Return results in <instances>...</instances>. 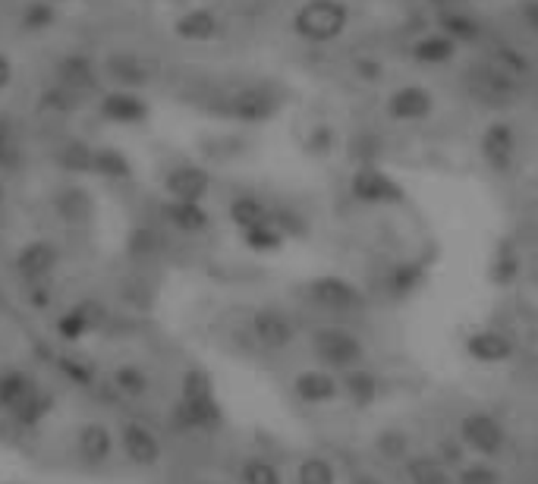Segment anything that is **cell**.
Wrapping results in <instances>:
<instances>
[{"label": "cell", "mask_w": 538, "mask_h": 484, "mask_svg": "<svg viewBox=\"0 0 538 484\" xmlns=\"http://www.w3.org/2000/svg\"><path fill=\"white\" fill-rule=\"evenodd\" d=\"M117 447H120V459L126 462V466L139 469V472H155L164 462V456H167L161 431L152 422L139 418V415L120 418Z\"/></svg>", "instance_id": "cell-1"}, {"label": "cell", "mask_w": 538, "mask_h": 484, "mask_svg": "<svg viewBox=\"0 0 538 484\" xmlns=\"http://www.w3.org/2000/svg\"><path fill=\"white\" fill-rule=\"evenodd\" d=\"M70 453L79 469L107 472L120 459L117 428H111V422H104V418H85L70 437Z\"/></svg>", "instance_id": "cell-2"}, {"label": "cell", "mask_w": 538, "mask_h": 484, "mask_svg": "<svg viewBox=\"0 0 538 484\" xmlns=\"http://www.w3.org/2000/svg\"><path fill=\"white\" fill-rule=\"evenodd\" d=\"M309 349L315 352V359L321 362V368L328 371H350V368H359L369 356V346H365L362 337H356L350 327L343 324H321L312 330L309 337Z\"/></svg>", "instance_id": "cell-3"}, {"label": "cell", "mask_w": 538, "mask_h": 484, "mask_svg": "<svg viewBox=\"0 0 538 484\" xmlns=\"http://www.w3.org/2000/svg\"><path fill=\"white\" fill-rule=\"evenodd\" d=\"M350 26V7L343 0H306L293 13V32L312 41V44H328L337 41Z\"/></svg>", "instance_id": "cell-4"}, {"label": "cell", "mask_w": 538, "mask_h": 484, "mask_svg": "<svg viewBox=\"0 0 538 484\" xmlns=\"http://www.w3.org/2000/svg\"><path fill=\"white\" fill-rule=\"evenodd\" d=\"M107 321H111V308H107V302L95 299V296H85V299L63 305L54 315L51 330L63 346H79L82 340H89L92 334L104 330Z\"/></svg>", "instance_id": "cell-5"}, {"label": "cell", "mask_w": 538, "mask_h": 484, "mask_svg": "<svg viewBox=\"0 0 538 484\" xmlns=\"http://www.w3.org/2000/svg\"><path fill=\"white\" fill-rule=\"evenodd\" d=\"M303 293L312 308H318V312H325V315H334V318L365 312L362 290L340 274H321V277L309 280Z\"/></svg>", "instance_id": "cell-6"}, {"label": "cell", "mask_w": 538, "mask_h": 484, "mask_svg": "<svg viewBox=\"0 0 538 484\" xmlns=\"http://www.w3.org/2000/svg\"><path fill=\"white\" fill-rule=\"evenodd\" d=\"M60 268H63V249H60V242H54L48 236L26 239L13 255V274L23 286L54 280Z\"/></svg>", "instance_id": "cell-7"}, {"label": "cell", "mask_w": 538, "mask_h": 484, "mask_svg": "<svg viewBox=\"0 0 538 484\" xmlns=\"http://www.w3.org/2000/svg\"><path fill=\"white\" fill-rule=\"evenodd\" d=\"M167 428L180 437H205L224 428V409L218 400H174L167 412Z\"/></svg>", "instance_id": "cell-8"}, {"label": "cell", "mask_w": 538, "mask_h": 484, "mask_svg": "<svg viewBox=\"0 0 538 484\" xmlns=\"http://www.w3.org/2000/svg\"><path fill=\"white\" fill-rule=\"evenodd\" d=\"M249 337L265 352H284L296 340V321L281 305H258L249 315Z\"/></svg>", "instance_id": "cell-9"}, {"label": "cell", "mask_w": 538, "mask_h": 484, "mask_svg": "<svg viewBox=\"0 0 538 484\" xmlns=\"http://www.w3.org/2000/svg\"><path fill=\"white\" fill-rule=\"evenodd\" d=\"M350 195L353 202L375 208V205H403L406 189L394 180L391 173H384L375 164H359L356 173L350 176Z\"/></svg>", "instance_id": "cell-10"}, {"label": "cell", "mask_w": 538, "mask_h": 484, "mask_svg": "<svg viewBox=\"0 0 538 484\" xmlns=\"http://www.w3.org/2000/svg\"><path fill=\"white\" fill-rule=\"evenodd\" d=\"M457 437L463 440V447L472 450V453H479L482 459H494V456H501L504 447H507V431L501 425V418H494L491 412H466L460 418V425H457Z\"/></svg>", "instance_id": "cell-11"}, {"label": "cell", "mask_w": 538, "mask_h": 484, "mask_svg": "<svg viewBox=\"0 0 538 484\" xmlns=\"http://www.w3.org/2000/svg\"><path fill=\"white\" fill-rule=\"evenodd\" d=\"M161 186H164V195L174 198V202H196L202 205L214 180H211V170L196 164V161H180L174 167H167L164 176H161Z\"/></svg>", "instance_id": "cell-12"}, {"label": "cell", "mask_w": 538, "mask_h": 484, "mask_svg": "<svg viewBox=\"0 0 538 484\" xmlns=\"http://www.w3.org/2000/svg\"><path fill=\"white\" fill-rule=\"evenodd\" d=\"M277 110H281V98L265 85H243L224 101V114L240 123H268Z\"/></svg>", "instance_id": "cell-13"}, {"label": "cell", "mask_w": 538, "mask_h": 484, "mask_svg": "<svg viewBox=\"0 0 538 484\" xmlns=\"http://www.w3.org/2000/svg\"><path fill=\"white\" fill-rule=\"evenodd\" d=\"M54 412H57V393L41 384V390L32 396V400L19 406L10 418H4V422H0V425L7 428V434L16 440V444H23L26 437L38 434L41 428H45V425L51 422V415H54Z\"/></svg>", "instance_id": "cell-14"}, {"label": "cell", "mask_w": 538, "mask_h": 484, "mask_svg": "<svg viewBox=\"0 0 538 484\" xmlns=\"http://www.w3.org/2000/svg\"><path fill=\"white\" fill-rule=\"evenodd\" d=\"M51 371L57 374V378L63 384H70L73 390H98L104 384V374H101V365L85 356L82 349L76 346H67V349H57V356L51 362Z\"/></svg>", "instance_id": "cell-15"}, {"label": "cell", "mask_w": 538, "mask_h": 484, "mask_svg": "<svg viewBox=\"0 0 538 484\" xmlns=\"http://www.w3.org/2000/svg\"><path fill=\"white\" fill-rule=\"evenodd\" d=\"M104 378L120 403H148L155 393V374L142 362H117Z\"/></svg>", "instance_id": "cell-16"}, {"label": "cell", "mask_w": 538, "mask_h": 484, "mask_svg": "<svg viewBox=\"0 0 538 484\" xmlns=\"http://www.w3.org/2000/svg\"><path fill=\"white\" fill-rule=\"evenodd\" d=\"M41 390L38 374L26 365H0V422L10 418L19 406L29 403L32 396Z\"/></svg>", "instance_id": "cell-17"}, {"label": "cell", "mask_w": 538, "mask_h": 484, "mask_svg": "<svg viewBox=\"0 0 538 484\" xmlns=\"http://www.w3.org/2000/svg\"><path fill=\"white\" fill-rule=\"evenodd\" d=\"M98 114L107 123H117V126H142L148 117H152V107H148V101L142 95L129 92V88H111V92L101 95Z\"/></svg>", "instance_id": "cell-18"}, {"label": "cell", "mask_w": 538, "mask_h": 484, "mask_svg": "<svg viewBox=\"0 0 538 484\" xmlns=\"http://www.w3.org/2000/svg\"><path fill=\"white\" fill-rule=\"evenodd\" d=\"M435 110V95L425 85H400L384 101V114L397 123H419L428 120Z\"/></svg>", "instance_id": "cell-19"}, {"label": "cell", "mask_w": 538, "mask_h": 484, "mask_svg": "<svg viewBox=\"0 0 538 484\" xmlns=\"http://www.w3.org/2000/svg\"><path fill=\"white\" fill-rule=\"evenodd\" d=\"M479 151H482V161L494 173H507L516 161V129H513V123H507V120L488 123L482 139H479Z\"/></svg>", "instance_id": "cell-20"}, {"label": "cell", "mask_w": 538, "mask_h": 484, "mask_svg": "<svg viewBox=\"0 0 538 484\" xmlns=\"http://www.w3.org/2000/svg\"><path fill=\"white\" fill-rule=\"evenodd\" d=\"M293 396L303 406H331L340 400V381L328 368H306L293 378Z\"/></svg>", "instance_id": "cell-21"}, {"label": "cell", "mask_w": 538, "mask_h": 484, "mask_svg": "<svg viewBox=\"0 0 538 484\" xmlns=\"http://www.w3.org/2000/svg\"><path fill=\"white\" fill-rule=\"evenodd\" d=\"M155 60H148V57H142V54H136V51H117V54H111L104 60V73L111 76L120 88H142V85H148L155 79Z\"/></svg>", "instance_id": "cell-22"}, {"label": "cell", "mask_w": 538, "mask_h": 484, "mask_svg": "<svg viewBox=\"0 0 538 484\" xmlns=\"http://www.w3.org/2000/svg\"><path fill=\"white\" fill-rule=\"evenodd\" d=\"M466 356L482 365H504L516 356V343L504 334V330L482 327V330H472L466 337Z\"/></svg>", "instance_id": "cell-23"}, {"label": "cell", "mask_w": 538, "mask_h": 484, "mask_svg": "<svg viewBox=\"0 0 538 484\" xmlns=\"http://www.w3.org/2000/svg\"><path fill=\"white\" fill-rule=\"evenodd\" d=\"M161 224H167L170 230L183 233V236H202L211 227V214H208L205 205L164 198V202H161Z\"/></svg>", "instance_id": "cell-24"}, {"label": "cell", "mask_w": 538, "mask_h": 484, "mask_svg": "<svg viewBox=\"0 0 538 484\" xmlns=\"http://www.w3.org/2000/svg\"><path fill=\"white\" fill-rule=\"evenodd\" d=\"M98 63L89 57V54H82V51H73V54H63L57 60V82L60 85H67L70 92L76 95H85V92H95L98 88Z\"/></svg>", "instance_id": "cell-25"}, {"label": "cell", "mask_w": 538, "mask_h": 484, "mask_svg": "<svg viewBox=\"0 0 538 484\" xmlns=\"http://www.w3.org/2000/svg\"><path fill=\"white\" fill-rule=\"evenodd\" d=\"M337 381H340V396H343V400H350L356 409H369V406L378 403V396H381L378 371L359 365V368L343 371Z\"/></svg>", "instance_id": "cell-26"}, {"label": "cell", "mask_w": 538, "mask_h": 484, "mask_svg": "<svg viewBox=\"0 0 538 484\" xmlns=\"http://www.w3.org/2000/svg\"><path fill=\"white\" fill-rule=\"evenodd\" d=\"M174 32L183 41L205 44V41L221 35V16L214 13L211 7H192V10H186V13H180L174 19Z\"/></svg>", "instance_id": "cell-27"}, {"label": "cell", "mask_w": 538, "mask_h": 484, "mask_svg": "<svg viewBox=\"0 0 538 484\" xmlns=\"http://www.w3.org/2000/svg\"><path fill=\"white\" fill-rule=\"evenodd\" d=\"M54 211L57 217L63 220V224H70V227H82V224H89L92 214H95V202H92V195L85 192L82 186H60L54 192Z\"/></svg>", "instance_id": "cell-28"}, {"label": "cell", "mask_w": 538, "mask_h": 484, "mask_svg": "<svg viewBox=\"0 0 538 484\" xmlns=\"http://www.w3.org/2000/svg\"><path fill=\"white\" fill-rule=\"evenodd\" d=\"M425 283V268L416 261H400L394 268H387L381 277V290L384 296H391L397 302L410 299L413 293H419V286Z\"/></svg>", "instance_id": "cell-29"}, {"label": "cell", "mask_w": 538, "mask_h": 484, "mask_svg": "<svg viewBox=\"0 0 538 484\" xmlns=\"http://www.w3.org/2000/svg\"><path fill=\"white\" fill-rule=\"evenodd\" d=\"M227 214H230V224L240 233L252 230V227H262V224H271V205L262 195H252V192L230 198Z\"/></svg>", "instance_id": "cell-30"}, {"label": "cell", "mask_w": 538, "mask_h": 484, "mask_svg": "<svg viewBox=\"0 0 538 484\" xmlns=\"http://www.w3.org/2000/svg\"><path fill=\"white\" fill-rule=\"evenodd\" d=\"M406 484H454V475L435 453H413L403 462Z\"/></svg>", "instance_id": "cell-31"}, {"label": "cell", "mask_w": 538, "mask_h": 484, "mask_svg": "<svg viewBox=\"0 0 538 484\" xmlns=\"http://www.w3.org/2000/svg\"><path fill=\"white\" fill-rule=\"evenodd\" d=\"M92 173H98L101 180H111V183H126L133 180V161H129V154H123L117 145H98L95 154H92Z\"/></svg>", "instance_id": "cell-32"}, {"label": "cell", "mask_w": 538, "mask_h": 484, "mask_svg": "<svg viewBox=\"0 0 538 484\" xmlns=\"http://www.w3.org/2000/svg\"><path fill=\"white\" fill-rule=\"evenodd\" d=\"M472 88H476V95L482 101H510L516 95V85H513L510 73L494 70V66L479 70L476 76H472Z\"/></svg>", "instance_id": "cell-33"}, {"label": "cell", "mask_w": 538, "mask_h": 484, "mask_svg": "<svg viewBox=\"0 0 538 484\" xmlns=\"http://www.w3.org/2000/svg\"><path fill=\"white\" fill-rule=\"evenodd\" d=\"M372 450L384 462H406L413 456V437L406 434L403 428H384V431L375 434Z\"/></svg>", "instance_id": "cell-34"}, {"label": "cell", "mask_w": 538, "mask_h": 484, "mask_svg": "<svg viewBox=\"0 0 538 484\" xmlns=\"http://www.w3.org/2000/svg\"><path fill=\"white\" fill-rule=\"evenodd\" d=\"M413 60L416 63H428V66H438V63H447V60H454L457 54V41L454 38H447L444 32H432V35H425L413 44Z\"/></svg>", "instance_id": "cell-35"}, {"label": "cell", "mask_w": 538, "mask_h": 484, "mask_svg": "<svg viewBox=\"0 0 538 484\" xmlns=\"http://www.w3.org/2000/svg\"><path fill=\"white\" fill-rule=\"evenodd\" d=\"M236 481L240 484H284V472L268 456H246L236 466Z\"/></svg>", "instance_id": "cell-36"}, {"label": "cell", "mask_w": 538, "mask_h": 484, "mask_svg": "<svg viewBox=\"0 0 538 484\" xmlns=\"http://www.w3.org/2000/svg\"><path fill=\"white\" fill-rule=\"evenodd\" d=\"M177 396H180V400H218V387H214L211 374L205 368L189 365V368L180 371Z\"/></svg>", "instance_id": "cell-37"}, {"label": "cell", "mask_w": 538, "mask_h": 484, "mask_svg": "<svg viewBox=\"0 0 538 484\" xmlns=\"http://www.w3.org/2000/svg\"><path fill=\"white\" fill-rule=\"evenodd\" d=\"M340 481V472L331 459L325 456H303L299 459V466H296V484H337Z\"/></svg>", "instance_id": "cell-38"}, {"label": "cell", "mask_w": 538, "mask_h": 484, "mask_svg": "<svg viewBox=\"0 0 538 484\" xmlns=\"http://www.w3.org/2000/svg\"><path fill=\"white\" fill-rule=\"evenodd\" d=\"M92 154L95 148L82 139H67L57 148V164L67 173H92Z\"/></svg>", "instance_id": "cell-39"}, {"label": "cell", "mask_w": 538, "mask_h": 484, "mask_svg": "<svg viewBox=\"0 0 538 484\" xmlns=\"http://www.w3.org/2000/svg\"><path fill=\"white\" fill-rule=\"evenodd\" d=\"M438 22H441V32H444L447 38H454V41H476V38L482 35L479 19L469 16V13H460V10L441 13Z\"/></svg>", "instance_id": "cell-40"}, {"label": "cell", "mask_w": 538, "mask_h": 484, "mask_svg": "<svg viewBox=\"0 0 538 484\" xmlns=\"http://www.w3.org/2000/svg\"><path fill=\"white\" fill-rule=\"evenodd\" d=\"M516 274H520V255H516V246L510 239H504L498 249H494V258H491V280L494 283H513Z\"/></svg>", "instance_id": "cell-41"}, {"label": "cell", "mask_w": 538, "mask_h": 484, "mask_svg": "<svg viewBox=\"0 0 538 484\" xmlns=\"http://www.w3.org/2000/svg\"><path fill=\"white\" fill-rule=\"evenodd\" d=\"M19 302H23L29 312L35 315H48L54 312L57 305V286L54 280H45V283H26L23 293H19Z\"/></svg>", "instance_id": "cell-42"}, {"label": "cell", "mask_w": 538, "mask_h": 484, "mask_svg": "<svg viewBox=\"0 0 538 484\" xmlns=\"http://www.w3.org/2000/svg\"><path fill=\"white\" fill-rule=\"evenodd\" d=\"M337 142H340V136L331 123H312L303 136V151L312 154V158H328V154L337 148Z\"/></svg>", "instance_id": "cell-43"}, {"label": "cell", "mask_w": 538, "mask_h": 484, "mask_svg": "<svg viewBox=\"0 0 538 484\" xmlns=\"http://www.w3.org/2000/svg\"><path fill=\"white\" fill-rule=\"evenodd\" d=\"M243 242L246 249L258 252V255H271V252H281L287 236L277 230L274 224H262V227H252V230H243Z\"/></svg>", "instance_id": "cell-44"}, {"label": "cell", "mask_w": 538, "mask_h": 484, "mask_svg": "<svg viewBox=\"0 0 538 484\" xmlns=\"http://www.w3.org/2000/svg\"><path fill=\"white\" fill-rule=\"evenodd\" d=\"M57 22V10L51 0H29V4L19 10V26L26 32H45Z\"/></svg>", "instance_id": "cell-45"}, {"label": "cell", "mask_w": 538, "mask_h": 484, "mask_svg": "<svg viewBox=\"0 0 538 484\" xmlns=\"http://www.w3.org/2000/svg\"><path fill=\"white\" fill-rule=\"evenodd\" d=\"M271 224L281 230L287 239H303L306 233H309V224H306V217L299 214L296 208H290V205H277V208H271Z\"/></svg>", "instance_id": "cell-46"}, {"label": "cell", "mask_w": 538, "mask_h": 484, "mask_svg": "<svg viewBox=\"0 0 538 484\" xmlns=\"http://www.w3.org/2000/svg\"><path fill=\"white\" fill-rule=\"evenodd\" d=\"M454 484H504V472L491 462H466L463 469H457Z\"/></svg>", "instance_id": "cell-47"}, {"label": "cell", "mask_w": 538, "mask_h": 484, "mask_svg": "<svg viewBox=\"0 0 538 484\" xmlns=\"http://www.w3.org/2000/svg\"><path fill=\"white\" fill-rule=\"evenodd\" d=\"M41 107L45 110H54V114H73V110L79 107V95L70 92L67 85H54V88H45L41 92Z\"/></svg>", "instance_id": "cell-48"}, {"label": "cell", "mask_w": 538, "mask_h": 484, "mask_svg": "<svg viewBox=\"0 0 538 484\" xmlns=\"http://www.w3.org/2000/svg\"><path fill=\"white\" fill-rule=\"evenodd\" d=\"M435 456L444 462L450 472H457V469L466 466V447H463L460 437H441L435 444Z\"/></svg>", "instance_id": "cell-49"}, {"label": "cell", "mask_w": 538, "mask_h": 484, "mask_svg": "<svg viewBox=\"0 0 538 484\" xmlns=\"http://www.w3.org/2000/svg\"><path fill=\"white\" fill-rule=\"evenodd\" d=\"M356 76L359 79H369V82H378L381 79V63H375V60H356Z\"/></svg>", "instance_id": "cell-50"}, {"label": "cell", "mask_w": 538, "mask_h": 484, "mask_svg": "<svg viewBox=\"0 0 538 484\" xmlns=\"http://www.w3.org/2000/svg\"><path fill=\"white\" fill-rule=\"evenodd\" d=\"M520 16H523V22H526L532 32H538V0H523V4H520Z\"/></svg>", "instance_id": "cell-51"}, {"label": "cell", "mask_w": 538, "mask_h": 484, "mask_svg": "<svg viewBox=\"0 0 538 484\" xmlns=\"http://www.w3.org/2000/svg\"><path fill=\"white\" fill-rule=\"evenodd\" d=\"M10 82H13V60L7 51H0V92H4Z\"/></svg>", "instance_id": "cell-52"}, {"label": "cell", "mask_w": 538, "mask_h": 484, "mask_svg": "<svg viewBox=\"0 0 538 484\" xmlns=\"http://www.w3.org/2000/svg\"><path fill=\"white\" fill-rule=\"evenodd\" d=\"M10 148H13V145H10V136H7L4 129H0V161L7 158V151H10Z\"/></svg>", "instance_id": "cell-53"}, {"label": "cell", "mask_w": 538, "mask_h": 484, "mask_svg": "<svg viewBox=\"0 0 538 484\" xmlns=\"http://www.w3.org/2000/svg\"><path fill=\"white\" fill-rule=\"evenodd\" d=\"M350 484H381L378 478H372V475H353V481Z\"/></svg>", "instance_id": "cell-54"}, {"label": "cell", "mask_w": 538, "mask_h": 484, "mask_svg": "<svg viewBox=\"0 0 538 484\" xmlns=\"http://www.w3.org/2000/svg\"><path fill=\"white\" fill-rule=\"evenodd\" d=\"M535 462H538V444H535Z\"/></svg>", "instance_id": "cell-55"}, {"label": "cell", "mask_w": 538, "mask_h": 484, "mask_svg": "<svg viewBox=\"0 0 538 484\" xmlns=\"http://www.w3.org/2000/svg\"><path fill=\"white\" fill-rule=\"evenodd\" d=\"M51 4H60V0H51Z\"/></svg>", "instance_id": "cell-56"}, {"label": "cell", "mask_w": 538, "mask_h": 484, "mask_svg": "<svg viewBox=\"0 0 538 484\" xmlns=\"http://www.w3.org/2000/svg\"><path fill=\"white\" fill-rule=\"evenodd\" d=\"M0 195H4V189H0Z\"/></svg>", "instance_id": "cell-57"}]
</instances>
